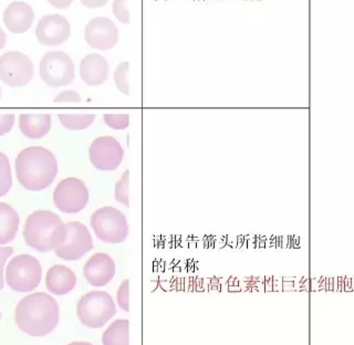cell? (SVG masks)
<instances>
[{"label": "cell", "mask_w": 354, "mask_h": 345, "mask_svg": "<svg viewBox=\"0 0 354 345\" xmlns=\"http://www.w3.org/2000/svg\"><path fill=\"white\" fill-rule=\"evenodd\" d=\"M59 320L58 302L44 292L32 293L22 298L15 311L17 326L31 337L50 335L58 326Z\"/></svg>", "instance_id": "cell-1"}, {"label": "cell", "mask_w": 354, "mask_h": 345, "mask_svg": "<svg viewBox=\"0 0 354 345\" xmlns=\"http://www.w3.org/2000/svg\"><path fill=\"white\" fill-rule=\"evenodd\" d=\"M15 169L22 187L27 191L41 192L55 182L58 160L46 147H27L17 156Z\"/></svg>", "instance_id": "cell-2"}, {"label": "cell", "mask_w": 354, "mask_h": 345, "mask_svg": "<svg viewBox=\"0 0 354 345\" xmlns=\"http://www.w3.org/2000/svg\"><path fill=\"white\" fill-rule=\"evenodd\" d=\"M66 234V224L50 210H37L26 221L22 235L27 246L39 252H49L60 246Z\"/></svg>", "instance_id": "cell-3"}, {"label": "cell", "mask_w": 354, "mask_h": 345, "mask_svg": "<svg viewBox=\"0 0 354 345\" xmlns=\"http://www.w3.org/2000/svg\"><path fill=\"white\" fill-rule=\"evenodd\" d=\"M77 315L83 326L100 329L116 315L115 304L105 291H90L77 302Z\"/></svg>", "instance_id": "cell-4"}, {"label": "cell", "mask_w": 354, "mask_h": 345, "mask_svg": "<svg viewBox=\"0 0 354 345\" xmlns=\"http://www.w3.org/2000/svg\"><path fill=\"white\" fill-rule=\"evenodd\" d=\"M41 279V263L31 254L16 256L6 269V282L17 292H31L39 287Z\"/></svg>", "instance_id": "cell-5"}, {"label": "cell", "mask_w": 354, "mask_h": 345, "mask_svg": "<svg viewBox=\"0 0 354 345\" xmlns=\"http://www.w3.org/2000/svg\"><path fill=\"white\" fill-rule=\"evenodd\" d=\"M94 235L99 241L111 245L122 243L129 236V223L121 210L112 206L99 208L90 219Z\"/></svg>", "instance_id": "cell-6"}, {"label": "cell", "mask_w": 354, "mask_h": 345, "mask_svg": "<svg viewBox=\"0 0 354 345\" xmlns=\"http://www.w3.org/2000/svg\"><path fill=\"white\" fill-rule=\"evenodd\" d=\"M39 73L50 88L69 86L75 79V64L64 51H49L41 59Z\"/></svg>", "instance_id": "cell-7"}, {"label": "cell", "mask_w": 354, "mask_h": 345, "mask_svg": "<svg viewBox=\"0 0 354 345\" xmlns=\"http://www.w3.org/2000/svg\"><path fill=\"white\" fill-rule=\"evenodd\" d=\"M93 249V239L88 227L80 221H69L66 224L64 241L55 248V256L64 261L82 259Z\"/></svg>", "instance_id": "cell-8"}, {"label": "cell", "mask_w": 354, "mask_h": 345, "mask_svg": "<svg viewBox=\"0 0 354 345\" xmlns=\"http://www.w3.org/2000/svg\"><path fill=\"white\" fill-rule=\"evenodd\" d=\"M88 199V187L77 177H68L60 180L53 192V204L61 213H80L86 207Z\"/></svg>", "instance_id": "cell-9"}, {"label": "cell", "mask_w": 354, "mask_h": 345, "mask_svg": "<svg viewBox=\"0 0 354 345\" xmlns=\"http://www.w3.org/2000/svg\"><path fill=\"white\" fill-rule=\"evenodd\" d=\"M32 61L19 51H8L0 57V80L11 88H22L32 80Z\"/></svg>", "instance_id": "cell-10"}, {"label": "cell", "mask_w": 354, "mask_h": 345, "mask_svg": "<svg viewBox=\"0 0 354 345\" xmlns=\"http://www.w3.org/2000/svg\"><path fill=\"white\" fill-rule=\"evenodd\" d=\"M88 158L99 171H115L123 162L124 149L113 136H100L92 142L88 149Z\"/></svg>", "instance_id": "cell-11"}, {"label": "cell", "mask_w": 354, "mask_h": 345, "mask_svg": "<svg viewBox=\"0 0 354 345\" xmlns=\"http://www.w3.org/2000/svg\"><path fill=\"white\" fill-rule=\"evenodd\" d=\"M84 39L92 49H113L119 41V29L106 17H97L88 22L84 29Z\"/></svg>", "instance_id": "cell-12"}, {"label": "cell", "mask_w": 354, "mask_h": 345, "mask_svg": "<svg viewBox=\"0 0 354 345\" xmlns=\"http://www.w3.org/2000/svg\"><path fill=\"white\" fill-rule=\"evenodd\" d=\"M71 27L68 20L61 15H47L44 16L36 28V37L38 41L47 47H58L68 41Z\"/></svg>", "instance_id": "cell-13"}, {"label": "cell", "mask_w": 354, "mask_h": 345, "mask_svg": "<svg viewBox=\"0 0 354 345\" xmlns=\"http://www.w3.org/2000/svg\"><path fill=\"white\" fill-rule=\"evenodd\" d=\"M116 265L113 258L104 252L93 254L83 267V276L92 287L109 285L115 276Z\"/></svg>", "instance_id": "cell-14"}, {"label": "cell", "mask_w": 354, "mask_h": 345, "mask_svg": "<svg viewBox=\"0 0 354 345\" xmlns=\"http://www.w3.org/2000/svg\"><path fill=\"white\" fill-rule=\"evenodd\" d=\"M79 72L86 86H99L108 80L110 66L103 55L90 53L81 61Z\"/></svg>", "instance_id": "cell-15"}, {"label": "cell", "mask_w": 354, "mask_h": 345, "mask_svg": "<svg viewBox=\"0 0 354 345\" xmlns=\"http://www.w3.org/2000/svg\"><path fill=\"white\" fill-rule=\"evenodd\" d=\"M33 19L32 8L24 1H15L3 11V24L9 31L16 35L29 30Z\"/></svg>", "instance_id": "cell-16"}, {"label": "cell", "mask_w": 354, "mask_h": 345, "mask_svg": "<svg viewBox=\"0 0 354 345\" xmlns=\"http://www.w3.org/2000/svg\"><path fill=\"white\" fill-rule=\"evenodd\" d=\"M77 286V276L71 268L64 265H53L46 276V287L55 296H66Z\"/></svg>", "instance_id": "cell-17"}, {"label": "cell", "mask_w": 354, "mask_h": 345, "mask_svg": "<svg viewBox=\"0 0 354 345\" xmlns=\"http://www.w3.org/2000/svg\"><path fill=\"white\" fill-rule=\"evenodd\" d=\"M53 120L50 114H20V132L26 138L38 140L47 136L51 130Z\"/></svg>", "instance_id": "cell-18"}, {"label": "cell", "mask_w": 354, "mask_h": 345, "mask_svg": "<svg viewBox=\"0 0 354 345\" xmlns=\"http://www.w3.org/2000/svg\"><path fill=\"white\" fill-rule=\"evenodd\" d=\"M20 217L7 203H0V245L10 243L19 230Z\"/></svg>", "instance_id": "cell-19"}, {"label": "cell", "mask_w": 354, "mask_h": 345, "mask_svg": "<svg viewBox=\"0 0 354 345\" xmlns=\"http://www.w3.org/2000/svg\"><path fill=\"white\" fill-rule=\"evenodd\" d=\"M103 345L130 344V322L129 320H115L103 332Z\"/></svg>", "instance_id": "cell-20"}, {"label": "cell", "mask_w": 354, "mask_h": 345, "mask_svg": "<svg viewBox=\"0 0 354 345\" xmlns=\"http://www.w3.org/2000/svg\"><path fill=\"white\" fill-rule=\"evenodd\" d=\"M95 114H59L61 124L69 131H82L93 124Z\"/></svg>", "instance_id": "cell-21"}, {"label": "cell", "mask_w": 354, "mask_h": 345, "mask_svg": "<svg viewBox=\"0 0 354 345\" xmlns=\"http://www.w3.org/2000/svg\"><path fill=\"white\" fill-rule=\"evenodd\" d=\"M12 186V174L9 158L5 153L0 152V197L9 193Z\"/></svg>", "instance_id": "cell-22"}, {"label": "cell", "mask_w": 354, "mask_h": 345, "mask_svg": "<svg viewBox=\"0 0 354 345\" xmlns=\"http://www.w3.org/2000/svg\"><path fill=\"white\" fill-rule=\"evenodd\" d=\"M129 193H130V171L127 169V171L122 174L119 182L115 184L114 198H115L116 202L124 205L125 207H130Z\"/></svg>", "instance_id": "cell-23"}, {"label": "cell", "mask_w": 354, "mask_h": 345, "mask_svg": "<svg viewBox=\"0 0 354 345\" xmlns=\"http://www.w3.org/2000/svg\"><path fill=\"white\" fill-rule=\"evenodd\" d=\"M129 70H130V64L125 61V62H122L118 66L113 75L116 88H119L120 91L125 95L130 94V84H129V80H127Z\"/></svg>", "instance_id": "cell-24"}, {"label": "cell", "mask_w": 354, "mask_h": 345, "mask_svg": "<svg viewBox=\"0 0 354 345\" xmlns=\"http://www.w3.org/2000/svg\"><path fill=\"white\" fill-rule=\"evenodd\" d=\"M103 121L112 130H127L130 125L129 114H104Z\"/></svg>", "instance_id": "cell-25"}, {"label": "cell", "mask_w": 354, "mask_h": 345, "mask_svg": "<svg viewBox=\"0 0 354 345\" xmlns=\"http://www.w3.org/2000/svg\"><path fill=\"white\" fill-rule=\"evenodd\" d=\"M129 299H130V281L127 279L122 282L119 290L116 292V302H118V306H119L120 309L123 310L125 313L130 311Z\"/></svg>", "instance_id": "cell-26"}, {"label": "cell", "mask_w": 354, "mask_h": 345, "mask_svg": "<svg viewBox=\"0 0 354 345\" xmlns=\"http://www.w3.org/2000/svg\"><path fill=\"white\" fill-rule=\"evenodd\" d=\"M127 0H114L112 11L116 19L122 24H130V11L127 7Z\"/></svg>", "instance_id": "cell-27"}, {"label": "cell", "mask_w": 354, "mask_h": 345, "mask_svg": "<svg viewBox=\"0 0 354 345\" xmlns=\"http://www.w3.org/2000/svg\"><path fill=\"white\" fill-rule=\"evenodd\" d=\"M55 104H79L81 102V95L77 91L68 90L61 92L58 97L53 100Z\"/></svg>", "instance_id": "cell-28"}, {"label": "cell", "mask_w": 354, "mask_h": 345, "mask_svg": "<svg viewBox=\"0 0 354 345\" xmlns=\"http://www.w3.org/2000/svg\"><path fill=\"white\" fill-rule=\"evenodd\" d=\"M14 254L12 247H0V290L5 287V279H3V269H5L6 261Z\"/></svg>", "instance_id": "cell-29"}, {"label": "cell", "mask_w": 354, "mask_h": 345, "mask_svg": "<svg viewBox=\"0 0 354 345\" xmlns=\"http://www.w3.org/2000/svg\"><path fill=\"white\" fill-rule=\"evenodd\" d=\"M15 114H0V136L10 132L15 125Z\"/></svg>", "instance_id": "cell-30"}, {"label": "cell", "mask_w": 354, "mask_h": 345, "mask_svg": "<svg viewBox=\"0 0 354 345\" xmlns=\"http://www.w3.org/2000/svg\"><path fill=\"white\" fill-rule=\"evenodd\" d=\"M80 1L84 7L90 9L102 8L109 3V0H80Z\"/></svg>", "instance_id": "cell-31"}, {"label": "cell", "mask_w": 354, "mask_h": 345, "mask_svg": "<svg viewBox=\"0 0 354 345\" xmlns=\"http://www.w3.org/2000/svg\"><path fill=\"white\" fill-rule=\"evenodd\" d=\"M50 5L58 9L69 8L73 0H47Z\"/></svg>", "instance_id": "cell-32"}, {"label": "cell", "mask_w": 354, "mask_h": 345, "mask_svg": "<svg viewBox=\"0 0 354 345\" xmlns=\"http://www.w3.org/2000/svg\"><path fill=\"white\" fill-rule=\"evenodd\" d=\"M7 42V36H6L5 31L0 27V50L3 49Z\"/></svg>", "instance_id": "cell-33"}, {"label": "cell", "mask_w": 354, "mask_h": 345, "mask_svg": "<svg viewBox=\"0 0 354 345\" xmlns=\"http://www.w3.org/2000/svg\"><path fill=\"white\" fill-rule=\"evenodd\" d=\"M66 345H93V344H91V343H88V342H82V341H77V342L69 343V344H66Z\"/></svg>", "instance_id": "cell-34"}, {"label": "cell", "mask_w": 354, "mask_h": 345, "mask_svg": "<svg viewBox=\"0 0 354 345\" xmlns=\"http://www.w3.org/2000/svg\"><path fill=\"white\" fill-rule=\"evenodd\" d=\"M0 97H1V88H0Z\"/></svg>", "instance_id": "cell-35"}, {"label": "cell", "mask_w": 354, "mask_h": 345, "mask_svg": "<svg viewBox=\"0 0 354 345\" xmlns=\"http://www.w3.org/2000/svg\"><path fill=\"white\" fill-rule=\"evenodd\" d=\"M0 318H1V313H0Z\"/></svg>", "instance_id": "cell-36"}]
</instances>
